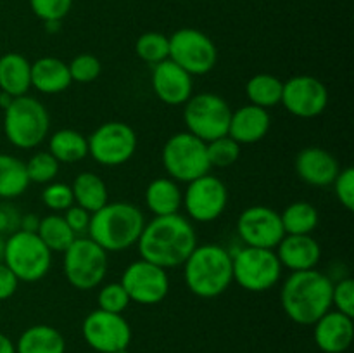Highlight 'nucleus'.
<instances>
[{"label":"nucleus","instance_id":"obj_1","mask_svg":"<svg viewBox=\"0 0 354 353\" xmlns=\"http://www.w3.org/2000/svg\"><path fill=\"white\" fill-rule=\"evenodd\" d=\"M197 246V234L192 221L180 213L154 217L145 221L137 241L142 260L162 269L182 266Z\"/></svg>","mask_w":354,"mask_h":353},{"label":"nucleus","instance_id":"obj_2","mask_svg":"<svg viewBox=\"0 0 354 353\" xmlns=\"http://www.w3.org/2000/svg\"><path fill=\"white\" fill-rule=\"evenodd\" d=\"M332 287L334 280L317 269L290 272L280 289V303L290 320L313 325L332 310Z\"/></svg>","mask_w":354,"mask_h":353},{"label":"nucleus","instance_id":"obj_3","mask_svg":"<svg viewBox=\"0 0 354 353\" xmlns=\"http://www.w3.org/2000/svg\"><path fill=\"white\" fill-rule=\"evenodd\" d=\"M144 225L145 217L140 208L127 201H116L92 213L86 234L104 251H127L137 246Z\"/></svg>","mask_w":354,"mask_h":353},{"label":"nucleus","instance_id":"obj_4","mask_svg":"<svg viewBox=\"0 0 354 353\" xmlns=\"http://www.w3.org/2000/svg\"><path fill=\"white\" fill-rule=\"evenodd\" d=\"M183 277L189 291L211 300L223 294L234 282L232 253L220 244H197L183 263Z\"/></svg>","mask_w":354,"mask_h":353},{"label":"nucleus","instance_id":"obj_5","mask_svg":"<svg viewBox=\"0 0 354 353\" xmlns=\"http://www.w3.org/2000/svg\"><path fill=\"white\" fill-rule=\"evenodd\" d=\"M50 132L47 107L31 96L14 97L3 109V135L17 149H35Z\"/></svg>","mask_w":354,"mask_h":353},{"label":"nucleus","instance_id":"obj_6","mask_svg":"<svg viewBox=\"0 0 354 353\" xmlns=\"http://www.w3.org/2000/svg\"><path fill=\"white\" fill-rule=\"evenodd\" d=\"M3 263L12 270L19 282H37L52 266V251L41 242L37 232L16 230L6 237Z\"/></svg>","mask_w":354,"mask_h":353},{"label":"nucleus","instance_id":"obj_7","mask_svg":"<svg viewBox=\"0 0 354 353\" xmlns=\"http://www.w3.org/2000/svg\"><path fill=\"white\" fill-rule=\"evenodd\" d=\"M62 255L66 280L75 289L90 291L102 286L109 266L107 251H104L88 235L76 237Z\"/></svg>","mask_w":354,"mask_h":353},{"label":"nucleus","instance_id":"obj_8","mask_svg":"<svg viewBox=\"0 0 354 353\" xmlns=\"http://www.w3.org/2000/svg\"><path fill=\"white\" fill-rule=\"evenodd\" d=\"M234 282L251 293H265L282 279L283 266L280 265L275 249L242 246L232 253Z\"/></svg>","mask_w":354,"mask_h":353},{"label":"nucleus","instance_id":"obj_9","mask_svg":"<svg viewBox=\"0 0 354 353\" xmlns=\"http://www.w3.org/2000/svg\"><path fill=\"white\" fill-rule=\"evenodd\" d=\"M162 166L175 182H192L209 173L207 145L189 132H178L166 141L161 152Z\"/></svg>","mask_w":354,"mask_h":353},{"label":"nucleus","instance_id":"obj_10","mask_svg":"<svg viewBox=\"0 0 354 353\" xmlns=\"http://www.w3.org/2000/svg\"><path fill=\"white\" fill-rule=\"evenodd\" d=\"M230 120L232 109L228 102L213 92L196 93L183 104L187 132L206 144L228 135Z\"/></svg>","mask_w":354,"mask_h":353},{"label":"nucleus","instance_id":"obj_11","mask_svg":"<svg viewBox=\"0 0 354 353\" xmlns=\"http://www.w3.org/2000/svg\"><path fill=\"white\" fill-rule=\"evenodd\" d=\"M169 38V57L189 75H207L216 68L218 48L214 42L196 28L176 30Z\"/></svg>","mask_w":354,"mask_h":353},{"label":"nucleus","instance_id":"obj_12","mask_svg":"<svg viewBox=\"0 0 354 353\" xmlns=\"http://www.w3.org/2000/svg\"><path fill=\"white\" fill-rule=\"evenodd\" d=\"M88 156L102 166H121L133 158L137 151V134L124 121H106L92 132Z\"/></svg>","mask_w":354,"mask_h":353},{"label":"nucleus","instance_id":"obj_13","mask_svg":"<svg viewBox=\"0 0 354 353\" xmlns=\"http://www.w3.org/2000/svg\"><path fill=\"white\" fill-rule=\"evenodd\" d=\"M83 339L99 353H116L128 350L131 343V327L121 314H111L100 308L90 311L82 325Z\"/></svg>","mask_w":354,"mask_h":353},{"label":"nucleus","instance_id":"obj_14","mask_svg":"<svg viewBox=\"0 0 354 353\" xmlns=\"http://www.w3.org/2000/svg\"><path fill=\"white\" fill-rule=\"evenodd\" d=\"M182 204L190 220L209 224L218 220L227 210L228 189L218 176L206 173L187 183Z\"/></svg>","mask_w":354,"mask_h":353},{"label":"nucleus","instance_id":"obj_15","mask_svg":"<svg viewBox=\"0 0 354 353\" xmlns=\"http://www.w3.org/2000/svg\"><path fill=\"white\" fill-rule=\"evenodd\" d=\"M120 282L130 296V301L147 307L161 303L169 291V277L166 269L142 258L124 269Z\"/></svg>","mask_w":354,"mask_h":353},{"label":"nucleus","instance_id":"obj_16","mask_svg":"<svg viewBox=\"0 0 354 353\" xmlns=\"http://www.w3.org/2000/svg\"><path fill=\"white\" fill-rule=\"evenodd\" d=\"M237 235L245 246L251 248L275 249L286 232L279 211L263 204H254L239 215Z\"/></svg>","mask_w":354,"mask_h":353},{"label":"nucleus","instance_id":"obj_17","mask_svg":"<svg viewBox=\"0 0 354 353\" xmlns=\"http://www.w3.org/2000/svg\"><path fill=\"white\" fill-rule=\"evenodd\" d=\"M283 107L292 116L310 120L317 118L327 109L328 90L322 80L311 75H297L283 83L282 100Z\"/></svg>","mask_w":354,"mask_h":353},{"label":"nucleus","instance_id":"obj_18","mask_svg":"<svg viewBox=\"0 0 354 353\" xmlns=\"http://www.w3.org/2000/svg\"><path fill=\"white\" fill-rule=\"evenodd\" d=\"M151 83L156 97L168 106H183L194 96L192 75L171 59L152 66Z\"/></svg>","mask_w":354,"mask_h":353},{"label":"nucleus","instance_id":"obj_19","mask_svg":"<svg viewBox=\"0 0 354 353\" xmlns=\"http://www.w3.org/2000/svg\"><path fill=\"white\" fill-rule=\"evenodd\" d=\"M296 173L304 183L313 187H327L332 185L335 176L341 172L337 158L327 149L317 147H304L299 154L296 156Z\"/></svg>","mask_w":354,"mask_h":353},{"label":"nucleus","instance_id":"obj_20","mask_svg":"<svg viewBox=\"0 0 354 353\" xmlns=\"http://www.w3.org/2000/svg\"><path fill=\"white\" fill-rule=\"evenodd\" d=\"M313 338L324 353H344L354 338L353 317L328 310L313 324Z\"/></svg>","mask_w":354,"mask_h":353},{"label":"nucleus","instance_id":"obj_21","mask_svg":"<svg viewBox=\"0 0 354 353\" xmlns=\"http://www.w3.org/2000/svg\"><path fill=\"white\" fill-rule=\"evenodd\" d=\"M279 262L290 272L317 269L322 260L320 242L311 234H286L275 248Z\"/></svg>","mask_w":354,"mask_h":353},{"label":"nucleus","instance_id":"obj_22","mask_svg":"<svg viewBox=\"0 0 354 353\" xmlns=\"http://www.w3.org/2000/svg\"><path fill=\"white\" fill-rule=\"evenodd\" d=\"M270 128H272V116L268 109L248 104V106L232 111L228 137H232L241 145L256 144L268 135Z\"/></svg>","mask_w":354,"mask_h":353},{"label":"nucleus","instance_id":"obj_23","mask_svg":"<svg viewBox=\"0 0 354 353\" xmlns=\"http://www.w3.org/2000/svg\"><path fill=\"white\" fill-rule=\"evenodd\" d=\"M68 62L57 57H40L31 62V87L37 92L54 96L71 85Z\"/></svg>","mask_w":354,"mask_h":353},{"label":"nucleus","instance_id":"obj_24","mask_svg":"<svg viewBox=\"0 0 354 353\" xmlns=\"http://www.w3.org/2000/svg\"><path fill=\"white\" fill-rule=\"evenodd\" d=\"M31 89V62L19 52L0 57V92L9 97L26 96Z\"/></svg>","mask_w":354,"mask_h":353},{"label":"nucleus","instance_id":"obj_25","mask_svg":"<svg viewBox=\"0 0 354 353\" xmlns=\"http://www.w3.org/2000/svg\"><path fill=\"white\" fill-rule=\"evenodd\" d=\"M183 192L180 190L178 182L169 176L154 179L145 189V204L154 217L175 215L182 208Z\"/></svg>","mask_w":354,"mask_h":353},{"label":"nucleus","instance_id":"obj_26","mask_svg":"<svg viewBox=\"0 0 354 353\" xmlns=\"http://www.w3.org/2000/svg\"><path fill=\"white\" fill-rule=\"evenodd\" d=\"M66 339L61 331L47 324H37L23 331L16 343V353H64Z\"/></svg>","mask_w":354,"mask_h":353},{"label":"nucleus","instance_id":"obj_27","mask_svg":"<svg viewBox=\"0 0 354 353\" xmlns=\"http://www.w3.org/2000/svg\"><path fill=\"white\" fill-rule=\"evenodd\" d=\"M73 197H75V204L85 208L90 213H95L100 208L106 206L109 203V192H107V185L93 172H82L75 176L71 183Z\"/></svg>","mask_w":354,"mask_h":353},{"label":"nucleus","instance_id":"obj_28","mask_svg":"<svg viewBox=\"0 0 354 353\" xmlns=\"http://www.w3.org/2000/svg\"><path fill=\"white\" fill-rule=\"evenodd\" d=\"M48 152L64 165H73L88 156V141L85 135L73 128H61L48 138Z\"/></svg>","mask_w":354,"mask_h":353},{"label":"nucleus","instance_id":"obj_29","mask_svg":"<svg viewBox=\"0 0 354 353\" xmlns=\"http://www.w3.org/2000/svg\"><path fill=\"white\" fill-rule=\"evenodd\" d=\"M26 163L17 156L0 152V199H16L30 187Z\"/></svg>","mask_w":354,"mask_h":353},{"label":"nucleus","instance_id":"obj_30","mask_svg":"<svg viewBox=\"0 0 354 353\" xmlns=\"http://www.w3.org/2000/svg\"><path fill=\"white\" fill-rule=\"evenodd\" d=\"M283 82L275 75L270 73H258L252 78H249L245 85V93L251 104L270 109V107L279 106L282 100Z\"/></svg>","mask_w":354,"mask_h":353},{"label":"nucleus","instance_id":"obj_31","mask_svg":"<svg viewBox=\"0 0 354 353\" xmlns=\"http://www.w3.org/2000/svg\"><path fill=\"white\" fill-rule=\"evenodd\" d=\"M37 234L52 253H64L76 239L75 232L69 228L61 213H48L41 217Z\"/></svg>","mask_w":354,"mask_h":353},{"label":"nucleus","instance_id":"obj_32","mask_svg":"<svg viewBox=\"0 0 354 353\" xmlns=\"http://www.w3.org/2000/svg\"><path fill=\"white\" fill-rule=\"evenodd\" d=\"M280 220L286 234H311L318 227L320 213L308 201H294L280 213Z\"/></svg>","mask_w":354,"mask_h":353},{"label":"nucleus","instance_id":"obj_33","mask_svg":"<svg viewBox=\"0 0 354 353\" xmlns=\"http://www.w3.org/2000/svg\"><path fill=\"white\" fill-rule=\"evenodd\" d=\"M135 52L145 64L156 66L169 57V38L159 31H147L138 37Z\"/></svg>","mask_w":354,"mask_h":353},{"label":"nucleus","instance_id":"obj_34","mask_svg":"<svg viewBox=\"0 0 354 353\" xmlns=\"http://www.w3.org/2000/svg\"><path fill=\"white\" fill-rule=\"evenodd\" d=\"M61 163L54 158L48 151H38L26 161V173L31 183H47L54 182L59 173Z\"/></svg>","mask_w":354,"mask_h":353},{"label":"nucleus","instance_id":"obj_35","mask_svg":"<svg viewBox=\"0 0 354 353\" xmlns=\"http://www.w3.org/2000/svg\"><path fill=\"white\" fill-rule=\"evenodd\" d=\"M207 159H209L211 168H228V166L235 165L241 158V144L234 141L232 137L225 135V137L216 138V141L207 142Z\"/></svg>","mask_w":354,"mask_h":353},{"label":"nucleus","instance_id":"obj_36","mask_svg":"<svg viewBox=\"0 0 354 353\" xmlns=\"http://www.w3.org/2000/svg\"><path fill=\"white\" fill-rule=\"evenodd\" d=\"M130 303V296L121 286V282H107L100 286L99 294H97V305L100 310L111 311V314H123Z\"/></svg>","mask_w":354,"mask_h":353},{"label":"nucleus","instance_id":"obj_37","mask_svg":"<svg viewBox=\"0 0 354 353\" xmlns=\"http://www.w3.org/2000/svg\"><path fill=\"white\" fill-rule=\"evenodd\" d=\"M41 203L54 213H64L69 206L75 204L71 185L62 182H50L41 190Z\"/></svg>","mask_w":354,"mask_h":353},{"label":"nucleus","instance_id":"obj_38","mask_svg":"<svg viewBox=\"0 0 354 353\" xmlns=\"http://www.w3.org/2000/svg\"><path fill=\"white\" fill-rule=\"evenodd\" d=\"M71 82L76 83H92L102 73V64L99 59L92 54H80L73 57V61L68 64Z\"/></svg>","mask_w":354,"mask_h":353},{"label":"nucleus","instance_id":"obj_39","mask_svg":"<svg viewBox=\"0 0 354 353\" xmlns=\"http://www.w3.org/2000/svg\"><path fill=\"white\" fill-rule=\"evenodd\" d=\"M73 0H30L35 16L44 23H61L69 14Z\"/></svg>","mask_w":354,"mask_h":353},{"label":"nucleus","instance_id":"obj_40","mask_svg":"<svg viewBox=\"0 0 354 353\" xmlns=\"http://www.w3.org/2000/svg\"><path fill=\"white\" fill-rule=\"evenodd\" d=\"M332 307L348 317H354V280L351 277H342L337 282H334Z\"/></svg>","mask_w":354,"mask_h":353},{"label":"nucleus","instance_id":"obj_41","mask_svg":"<svg viewBox=\"0 0 354 353\" xmlns=\"http://www.w3.org/2000/svg\"><path fill=\"white\" fill-rule=\"evenodd\" d=\"M334 190L337 196L339 203L346 208V210H354V170L351 166L341 170L339 175L334 180Z\"/></svg>","mask_w":354,"mask_h":353},{"label":"nucleus","instance_id":"obj_42","mask_svg":"<svg viewBox=\"0 0 354 353\" xmlns=\"http://www.w3.org/2000/svg\"><path fill=\"white\" fill-rule=\"evenodd\" d=\"M64 220L66 224L69 225V228H71L73 232H75L76 237H82L83 234H86L88 232V225H90V218H92V213L90 211H86L85 208L78 206V204H73V206H69L68 210L64 211Z\"/></svg>","mask_w":354,"mask_h":353},{"label":"nucleus","instance_id":"obj_43","mask_svg":"<svg viewBox=\"0 0 354 353\" xmlns=\"http://www.w3.org/2000/svg\"><path fill=\"white\" fill-rule=\"evenodd\" d=\"M21 218L23 215L9 204H0V234L10 235L12 232L21 228Z\"/></svg>","mask_w":354,"mask_h":353},{"label":"nucleus","instance_id":"obj_44","mask_svg":"<svg viewBox=\"0 0 354 353\" xmlns=\"http://www.w3.org/2000/svg\"><path fill=\"white\" fill-rule=\"evenodd\" d=\"M19 286V279L12 273V270L0 262V301H6L14 296Z\"/></svg>","mask_w":354,"mask_h":353},{"label":"nucleus","instance_id":"obj_45","mask_svg":"<svg viewBox=\"0 0 354 353\" xmlns=\"http://www.w3.org/2000/svg\"><path fill=\"white\" fill-rule=\"evenodd\" d=\"M38 224H40V217H37L35 213H26L21 218V230L37 232Z\"/></svg>","mask_w":354,"mask_h":353},{"label":"nucleus","instance_id":"obj_46","mask_svg":"<svg viewBox=\"0 0 354 353\" xmlns=\"http://www.w3.org/2000/svg\"><path fill=\"white\" fill-rule=\"evenodd\" d=\"M0 353H16V345L12 343V339L2 332H0Z\"/></svg>","mask_w":354,"mask_h":353},{"label":"nucleus","instance_id":"obj_47","mask_svg":"<svg viewBox=\"0 0 354 353\" xmlns=\"http://www.w3.org/2000/svg\"><path fill=\"white\" fill-rule=\"evenodd\" d=\"M3 249H6V235L0 234V262H3Z\"/></svg>","mask_w":354,"mask_h":353},{"label":"nucleus","instance_id":"obj_48","mask_svg":"<svg viewBox=\"0 0 354 353\" xmlns=\"http://www.w3.org/2000/svg\"><path fill=\"white\" fill-rule=\"evenodd\" d=\"M116 353H128V350H121V352H116Z\"/></svg>","mask_w":354,"mask_h":353}]
</instances>
